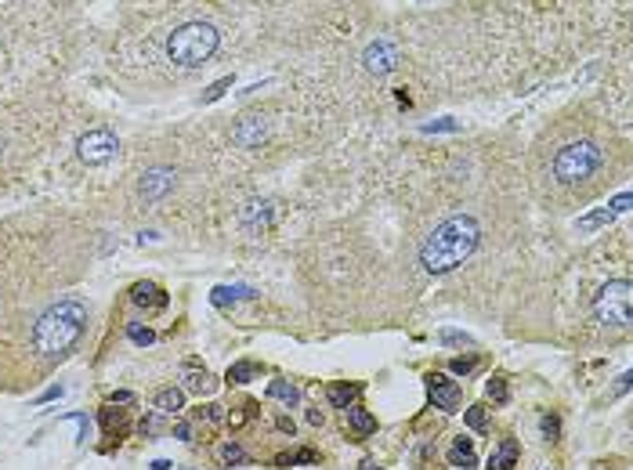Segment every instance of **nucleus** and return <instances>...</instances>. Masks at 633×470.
Here are the masks:
<instances>
[{
  "instance_id": "nucleus-18",
  "label": "nucleus",
  "mask_w": 633,
  "mask_h": 470,
  "mask_svg": "<svg viewBox=\"0 0 633 470\" xmlns=\"http://www.w3.org/2000/svg\"><path fill=\"white\" fill-rule=\"evenodd\" d=\"M253 290L250 286H214V293H210V304L214 308H232L239 301H250Z\"/></svg>"
},
{
  "instance_id": "nucleus-17",
  "label": "nucleus",
  "mask_w": 633,
  "mask_h": 470,
  "mask_svg": "<svg viewBox=\"0 0 633 470\" xmlns=\"http://www.w3.org/2000/svg\"><path fill=\"white\" fill-rule=\"evenodd\" d=\"M152 405H156V413L174 416V413L185 409V391H181V387H159L156 398H152Z\"/></svg>"
},
{
  "instance_id": "nucleus-2",
  "label": "nucleus",
  "mask_w": 633,
  "mask_h": 470,
  "mask_svg": "<svg viewBox=\"0 0 633 470\" xmlns=\"http://www.w3.org/2000/svg\"><path fill=\"white\" fill-rule=\"evenodd\" d=\"M481 228L471 213H456V218L441 221L420 246V264H424L431 275H446L456 264H463L478 250Z\"/></svg>"
},
{
  "instance_id": "nucleus-10",
  "label": "nucleus",
  "mask_w": 633,
  "mask_h": 470,
  "mask_svg": "<svg viewBox=\"0 0 633 470\" xmlns=\"http://www.w3.org/2000/svg\"><path fill=\"white\" fill-rule=\"evenodd\" d=\"M362 62H366V69L373 76H387L398 66V48L391 44V40H376V44H369L362 51Z\"/></svg>"
},
{
  "instance_id": "nucleus-9",
  "label": "nucleus",
  "mask_w": 633,
  "mask_h": 470,
  "mask_svg": "<svg viewBox=\"0 0 633 470\" xmlns=\"http://www.w3.org/2000/svg\"><path fill=\"white\" fill-rule=\"evenodd\" d=\"M178 185V174L171 166H152V170H145L141 174V185H138V192H141V199L145 203H159L166 192H171Z\"/></svg>"
},
{
  "instance_id": "nucleus-7",
  "label": "nucleus",
  "mask_w": 633,
  "mask_h": 470,
  "mask_svg": "<svg viewBox=\"0 0 633 470\" xmlns=\"http://www.w3.org/2000/svg\"><path fill=\"white\" fill-rule=\"evenodd\" d=\"M424 383H427V398H431L434 409H441V413H456L460 409L463 391H460L456 380H449L446 373H427Z\"/></svg>"
},
{
  "instance_id": "nucleus-25",
  "label": "nucleus",
  "mask_w": 633,
  "mask_h": 470,
  "mask_svg": "<svg viewBox=\"0 0 633 470\" xmlns=\"http://www.w3.org/2000/svg\"><path fill=\"white\" fill-rule=\"evenodd\" d=\"M301 463H319V453L315 448H293V453L276 456V467H301Z\"/></svg>"
},
{
  "instance_id": "nucleus-34",
  "label": "nucleus",
  "mask_w": 633,
  "mask_h": 470,
  "mask_svg": "<svg viewBox=\"0 0 633 470\" xmlns=\"http://www.w3.org/2000/svg\"><path fill=\"white\" fill-rule=\"evenodd\" d=\"M62 394H66V387H62V383H55V387H48L44 394H36V401H33V405H48V401H58Z\"/></svg>"
},
{
  "instance_id": "nucleus-31",
  "label": "nucleus",
  "mask_w": 633,
  "mask_h": 470,
  "mask_svg": "<svg viewBox=\"0 0 633 470\" xmlns=\"http://www.w3.org/2000/svg\"><path fill=\"white\" fill-rule=\"evenodd\" d=\"M539 427H543V438H546V441H557V438H561V420H557L554 413H546V416L539 420Z\"/></svg>"
},
{
  "instance_id": "nucleus-12",
  "label": "nucleus",
  "mask_w": 633,
  "mask_h": 470,
  "mask_svg": "<svg viewBox=\"0 0 633 470\" xmlns=\"http://www.w3.org/2000/svg\"><path fill=\"white\" fill-rule=\"evenodd\" d=\"M131 304L145 308V311H163L166 304H171V297H166V290L156 286V283H134L131 286Z\"/></svg>"
},
{
  "instance_id": "nucleus-6",
  "label": "nucleus",
  "mask_w": 633,
  "mask_h": 470,
  "mask_svg": "<svg viewBox=\"0 0 633 470\" xmlns=\"http://www.w3.org/2000/svg\"><path fill=\"white\" fill-rule=\"evenodd\" d=\"M116 148H120L116 134L105 131V127H98V131H87V134L76 141V156L87 163V166H101V163H109V159L116 156Z\"/></svg>"
},
{
  "instance_id": "nucleus-21",
  "label": "nucleus",
  "mask_w": 633,
  "mask_h": 470,
  "mask_svg": "<svg viewBox=\"0 0 633 470\" xmlns=\"http://www.w3.org/2000/svg\"><path fill=\"white\" fill-rule=\"evenodd\" d=\"M257 376H261V366H257V362H250V358L232 362L228 373H225V380H228V383H250V380H257Z\"/></svg>"
},
{
  "instance_id": "nucleus-22",
  "label": "nucleus",
  "mask_w": 633,
  "mask_h": 470,
  "mask_svg": "<svg viewBox=\"0 0 633 470\" xmlns=\"http://www.w3.org/2000/svg\"><path fill=\"white\" fill-rule=\"evenodd\" d=\"M326 398H329L333 409H348V405H355V398H358V383H329Z\"/></svg>"
},
{
  "instance_id": "nucleus-28",
  "label": "nucleus",
  "mask_w": 633,
  "mask_h": 470,
  "mask_svg": "<svg viewBox=\"0 0 633 470\" xmlns=\"http://www.w3.org/2000/svg\"><path fill=\"white\" fill-rule=\"evenodd\" d=\"M485 394L492 398V405H506L511 401V387H506V376H492L485 383Z\"/></svg>"
},
{
  "instance_id": "nucleus-8",
  "label": "nucleus",
  "mask_w": 633,
  "mask_h": 470,
  "mask_svg": "<svg viewBox=\"0 0 633 470\" xmlns=\"http://www.w3.org/2000/svg\"><path fill=\"white\" fill-rule=\"evenodd\" d=\"M98 423H101L105 438H109L101 445V453H113V445H120L127 434H131V416H127V409H116V405H101V409H98Z\"/></svg>"
},
{
  "instance_id": "nucleus-39",
  "label": "nucleus",
  "mask_w": 633,
  "mask_h": 470,
  "mask_svg": "<svg viewBox=\"0 0 633 470\" xmlns=\"http://www.w3.org/2000/svg\"><path fill=\"white\" fill-rule=\"evenodd\" d=\"M608 206L616 210V213H626V210H630V192H623V196H616V199H611Z\"/></svg>"
},
{
  "instance_id": "nucleus-38",
  "label": "nucleus",
  "mask_w": 633,
  "mask_h": 470,
  "mask_svg": "<svg viewBox=\"0 0 633 470\" xmlns=\"http://www.w3.org/2000/svg\"><path fill=\"white\" fill-rule=\"evenodd\" d=\"M109 405H134V394H131V391H113V394H109Z\"/></svg>"
},
{
  "instance_id": "nucleus-11",
  "label": "nucleus",
  "mask_w": 633,
  "mask_h": 470,
  "mask_svg": "<svg viewBox=\"0 0 633 470\" xmlns=\"http://www.w3.org/2000/svg\"><path fill=\"white\" fill-rule=\"evenodd\" d=\"M264 138H268V120L264 116H246V120L236 123V131H232L236 148H261Z\"/></svg>"
},
{
  "instance_id": "nucleus-1",
  "label": "nucleus",
  "mask_w": 633,
  "mask_h": 470,
  "mask_svg": "<svg viewBox=\"0 0 633 470\" xmlns=\"http://www.w3.org/2000/svg\"><path fill=\"white\" fill-rule=\"evenodd\" d=\"M91 322V308L76 301V297H66V301L51 304L44 315L33 322V351L48 362H62L69 358L80 344V336L87 333Z\"/></svg>"
},
{
  "instance_id": "nucleus-23",
  "label": "nucleus",
  "mask_w": 633,
  "mask_h": 470,
  "mask_svg": "<svg viewBox=\"0 0 633 470\" xmlns=\"http://www.w3.org/2000/svg\"><path fill=\"white\" fill-rule=\"evenodd\" d=\"M218 463L221 467H243V463H250V456H246V448L239 441H225L218 448Z\"/></svg>"
},
{
  "instance_id": "nucleus-14",
  "label": "nucleus",
  "mask_w": 633,
  "mask_h": 470,
  "mask_svg": "<svg viewBox=\"0 0 633 470\" xmlns=\"http://www.w3.org/2000/svg\"><path fill=\"white\" fill-rule=\"evenodd\" d=\"M518 456H521V445L514 438H503L489 453V467L485 470H511V467H518Z\"/></svg>"
},
{
  "instance_id": "nucleus-35",
  "label": "nucleus",
  "mask_w": 633,
  "mask_h": 470,
  "mask_svg": "<svg viewBox=\"0 0 633 470\" xmlns=\"http://www.w3.org/2000/svg\"><path fill=\"white\" fill-rule=\"evenodd\" d=\"M159 416H163V413H156V409H152L149 416L141 420V427H138V431H141V434H156V431H159Z\"/></svg>"
},
{
  "instance_id": "nucleus-26",
  "label": "nucleus",
  "mask_w": 633,
  "mask_h": 470,
  "mask_svg": "<svg viewBox=\"0 0 633 470\" xmlns=\"http://www.w3.org/2000/svg\"><path fill=\"white\" fill-rule=\"evenodd\" d=\"M127 340L134 348H149V344H156V329L141 326V322H127Z\"/></svg>"
},
{
  "instance_id": "nucleus-32",
  "label": "nucleus",
  "mask_w": 633,
  "mask_h": 470,
  "mask_svg": "<svg viewBox=\"0 0 633 470\" xmlns=\"http://www.w3.org/2000/svg\"><path fill=\"white\" fill-rule=\"evenodd\" d=\"M449 369H453L456 376H467V373H474V369H478V355H467V358H453V362H449Z\"/></svg>"
},
{
  "instance_id": "nucleus-42",
  "label": "nucleus",
  "mask_w": 633,
  "mask_h": 470,
  "mask_svg": "<svg viewBox=\"0 0 633 470\" xmlns=\"http://www.w3.org/2000/svg\"><path fill=\"white\" fill-rule=\"evenodd\" d=\"M424 131H427V134H434V131H456V123H453V120H441V123H427Z\"/></svg>"
},
{
  "instance_id": "nucleus-13",
  "label": "nucleus",
  "mask_w": 633,
  "mask_h": 470,
  "mask_svg": "<svg viewBox=\"0 0 633 470\" xmlns=\"http://www.w3.org/2000/svg\"><path fill=\"white\" fill-rule=\"evenodd\" d=\"M271 213H276V210H271V203H268V199H253V203H246V206H243L239 221H243V228H246V232L257 235V232H264V228L271 225Z\"/></svg>"
},
{
  "instance_id": "nucleus-5",
  "label": "nucleus",
  "mask_w": 633,
  "mask_h": 470,
  "mask_svg": "<svg viewBox=\"0 0 633 470\" xmlns=\"http://www.w3.org/2000/svg\"><path fill=\"white\" fill-rule=\"evenodd\" d=\"M594 315L597 322L604 326H616V329H626L633 322V283L630 279H616L597 290L594 297Z\"/></svg>"
},
{
  "instance_id": "nucleus-29",
  "label": "nucleus",
  "mask_w": 633,
  "mask_h": 470,
  "mask_svg": "<svg viewBox=\"0 0 633 470\" xmlns=\"http://www.w3.org/2000/svg\"><path fill=\"white\" fill-rule=\"evenodd\" d=\"M463 423H467L471 431H485V423H489V413H485V405H471V409L463 413Z\"/></svg>"
},
{
  "instance_id": "nucleus-16",
  "label": "nucleus",
  "mask_w": 633,
  "mask_h": 470,
  "mask_svg": "<svg viewBox=\"0 0 633 470\" xmlns=\"http://www.w3.org/2000/svg\"><path fill=\"white\" fill-rule=\"evenodd\" d=\"M344 416H348V427L355 431V438H369V434H376V416H373L369 409H362V405H348Z\"/></svg>"
},
{
  "instance_id": "nucleus-37",
  "label": "nucleus",
  "mask_w": 633,
  "mask_h": 470,
  "mask_svg": "<svg viewBox=\"0 0 633 470\" xmlns=\"http://www.w3.org/2000/svg\"><path fill=\"white\" fill-rule=\"evenodd\" d=\"M228 87H232V76L218 80V83H214V87H210V91H206V98H203V101H214V98H221V94H225Z\"/></svg>"
},
{
  "instance_id": "nucleus-20",
  "label": "nucleus",
  "mask_w": 633,
  "mask_h": 470,
  "mask_svg": "<svg viewBox=\"0 0 633 470\" xmlns=\"http://www.w3.org/2000/svg\"><path fill=\"white\" fill-rule=\"evenodd\" d=\"M268 398H276V401L286 405V409H293V405H301V387H297V383H290V380H271L268 383Z\"/></svg>"
},
{
  "instance_id": "nucleus-24",
  "label": "nucleus",
  "mask_w": 633,
  "mask_h": 470,
  "mask_svg": "<svg viewBox=\"0 0 633 470\" xmlns=\"http://www.w3.org/2000/svg\"><path fill=\"white\" fill-rule=\"evenodd\" d=\"M225 416H228V409L225 405H199V409H192V420L196 423H210V427H218V423H225Z\"/></svg>"
},
{
  "instance_id": "nucleus-40",
  "label": "nucleus",
  "mask_w": 633,
  "mask_h": 470,
  "mask_svg": "<svg viewBox=\"0 0 633 470\" xmlns=\"http://www.w3.org/2000/svg\"><path fill=\"white\" fill-rule=\"evenodd\" d=\"M276 431H283V434H290V438H293V431H297V427H293V420H290V416H276Z\"/></svg>"
},
{
  "instance_id": "nucleus-43",
  "label": "nucleus",
  "mask_w": 633,
  "mask_h": 470,
  "mask_svg": "<svg viewBox=\"0 0 633 470\" xmlns=\"http://www.w3.org/2000/svg\"><path fill=\"white\" fill-rule=\"evenodd\" d=\"M308 423L319 427V423H322V413H319V409H308Z\"/></svg>"
},
{
  "instance_id": "nucleus-44",
  "label": "nucleus",
  "mask_w": 633,
  "mask_h": 470,
  "mask_svg": "<svg viewBox=\"0 0 633 470\" xmlns=\"http://www.w3.org/2000/svg\"><path fill=\"white\" fill-rule=\"evenodd\" d=\"M171 467H174L171 460H156V463H152V470H171Z\"/></svg>"
},
{
  "instance_id": "nucleus-33",
  "label": "nucleus",
  "mask_w": 633,
  "mask_h": 470,
  "mask_svg": "<svg viewBox=\"0 0 633 470\" xmlns=\"http://www.w3.org/2000/svg\"><path fill=\"white\" fill-rule=\"evenodd\" d=\"M62 420H73V423L80 427V438H76V445H83V441H87V434H91V420H87V413H66Z\"/></svg>"
},
{
  "instance_id": "nucleus-15",
  "label": "nucleus",
  "mask_w": 633,
  "mask_h": 470,
  "mask_svg": "<svg viewBox=\"0 0 633 470\" xmlns=\"http://www.w3.org/2000/svg\"><path fill=\"white\" fill-rule=\"evenodd\" d=\"M449 467H456V470H474L478 467V453H474V441L471 438H456L453 441V448H449Z\"/></svg>"
},
{
  "instance_id": "nucleus-30",
  "label": "nucleus",
  "mask_w": 633,
  "mask_h": 470,
  "mask_svg": "<svg viewBox=\"0 0 633 470\" xmlns=\"http://www.w3.org/2000/svg\"><path fill=\"white\" fill-rule=\"evenodd\" d=\"M438 340H441L446 348H471V344H474V340H471L467 333H460V329H441Z\"/></svg>"
},
{
  "instance_id": "nucleus-19",
  "label": "nucleus",
  "mask_w": 633,
  "mask_h": 470,
  "mask_svg": "<svg viewBox=\"0 0 633 470\" xmlns=\"http://www.w3.org/2000/svg\"><path fill=\"white\" fill-rule=\"evenodd\" d=\"M181 391H188V394H214V391H218V380L210 376L206 369H188Z\"/></svg>"
},
{
  "instance_id": "nucleus-4",
  "label": "nucleus",
  "mask_w": 633,
  "mask_h": 470,
  "mask_svg": "<svg viewBox=\"0 0 633 470\" xmlns=\"http://www.w3.org/2000/svg\"><path fill=\"white\" fill-rule=\"evenodd\" d=\"M601 163H604V152L597 141H572L554 156V178L561 185H579L586 178H594Z\"/></svg>"
},
{
  "instance_id": "nucleus-27",
  "label": "nucleus",
  "mask_w": 633,
  "mask_h": 470,
  "mask_svg": "<svg viewBox=\"0 0 633 470\" xmlns=\"http://www.w3.org/2000/svg\"><path fill=\"white\" fill-rule=\"evenodd\" d=\"M611 218H616V210L604 206V210H597V213H586V218H579V221H576V228H579V232H594V228L608 225Z\"/></svg>"
},
{
  "instance_id": "nucleus-3",
  "label": "nucleus",
  "mask_w": 633,
  "mask_h": 470,
  "mask_svg": "<svg viewBox=\"0 0 633 470\" xmlns=\"http://www.w3.org/2000/svg\"><path fill=\"white\" fill-rule=\"evenodd\" d=\"M218 44H221V33L210 22H185V26H178L171 33V40H166V55H171L174 66L196 69L218 51Z\"/></svg>"
},
{
  "instance_id": "nucleus-45",
  "label": "nucleus",
  "mask_w": 633,
  "mask_h": 470,
  "mask_svg": "<svg viewBox=\"0 0 633 470\" xmlns=\"http://www.w3.org/2000/svg\"><path fill=\"white\" fill-rule=\"evenodd\" d=\"M358 470H380V467H376V460H362V463H358Z\"/></svg>"
},
{
  "instance_id": "nucleus-41",
  "label": "nucleus",
  "mask_w": 633,
  "mask_h": 470,
  "mask_svg": "<svg viewBox=\"0 0 633 470\" xmlns=\"http://www.w3.org/2000/svg\"><path fill=\"white\" fill-rule=\"evenodd\" d=\"M630 380H633V376H630V373H623V376H619V383H616V391H611V398H623V394L630 391Z\"/></svg>"
},
{
  "instance_id": "nucleus-36",
  "label": "nucleus",
  "mask_w": 633,
  "mask_h": 470,
  "mask_svg": "<svg viewBox=\"0 0 633 470\" xmlns=\"http://www.w3.org/2000/svg\"><path fill=\"white\" fill-rule=\"evenodd\" d=\"M171 434H174L178 441H192V423H188V420H178V423L171 427Z\"/></svg>"
}]
</instances>
